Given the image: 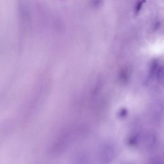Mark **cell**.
Listing matches in <instances>:
<instances>
[{
  "instance_id": "cell-1",
  "label": "cell",
  "mask_w": 164,
  "mask_h": 164,
  "mask_svg": "<svg viewBox=\"0 0 164 164\" xmlns=\"http://www.w3.org/2000/svg\"><path fill=\"white\" fill-rule=\"evenodd\" d=\"M157 77L159 81L164 84V70L163 69H161L158 71Z\"/></svg>"
},
{
  "instance_id": "cell-2",
  "label": "cell",
  "mask_w": 164,
  "mask_h": 164,
  "mask_svg": "<svg viewBox=\"0 0 164 164\" xmlns=\"http://www.w3.org/2000/svg\"><path fill=\"white\" fill-rule=\"evenodd\" d=\"M143 4V2H139V3L138 4L137 7H136V11L137 12H138L140 10L141 6H142Z\"/></svg>"
}]
</instances>
